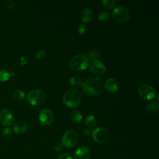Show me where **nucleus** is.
Wrapping results in <instances>:
<instances>
[{
  "instance_id": "aec40b11",
  "label": "nucleus",
  "mask_w": 159,
  "mask_h": 159,
  "mask_svg": "<svg viewBox=\"0 0 159 159\" xmlns=\"http://www.w3.org/2000/svg\"><path fill=\"white\" fill-rule=\"evenodd\" d=\"M97 123V120L96 118L93 116V115H89L86 117V120H85V124L89 128V129H92L94 128Z\"/></svg>"
},
{
  "instance_id": "c85d7f7f",
  "label": "nucleus",
  "mask_w": 159,
  "mask_h": 159,
  "mask_svg": "<svg viewBox=\"0 0 159 159\" xmlns=\"http://www.w3.org/2000/svg\"><path fill=\"white\" fill-rule=\"evenodd\" d=\"M62 148H63V145L61 143H57L54 146V149L57 152L60 151L62 149Z\"/></svg>"
},
{
  "instance_id": "393cba45",
  "label": "nucleus",
  "mask_w": 159,
  "mask_h": 159,
  "mask_svg": "<svg viewBox=\"0 0 159 159\" xmlns=\"http://www.w3.org/2000/svg\"><path fill=\"white\" fill-rule=\"evenodd\" d=\"M2 134L4 138L9 139L10 137H11V136L12 135V130L9 128L5 127L4 129H3V130L2 131Z\"/></svg>"
},
{
  "instance_id": "c756f323",
  "label": "nucleus",
  "mask_w": 159,
  "mask_h": 159,
  "mask_svg": "<svg viewBox=\"0 0 159 159\" xmlns=\"http://www.w3.org/2000/svg\"><path fill=\"white\" fill-rule=\"evenodd\" d=\"M83 134L84 135L86 136H89L90 135V134H91V132L90 130L89 129H85L84 130H83Z\"/></svg>"
},
{
  "instance_id": "b1692460",
  "label": "nucleus",
  "mask_w": 159,
  "mask_h": 159,
  "mask_svg": "<svg viewBox=\"0 0 159 159\" xmlns=\"http://www.w3.org/2000/svg\"><path fill=\"white\" fill-rule=\"evenodd\" d=\"M110 17V14L109 12H106V11H102V12H101L99 14H98V19L100 20V21H106L109 19Z\"/></svg>"
},
{
  "instance_id": "6ab92c4d",
  "label": "nucleus",
  "mask_w": 159,
  "mask_h": 159,
  "mask_svg": "<svg viewBox=\"0 0 159 159\" xmlns=\"http://www.w3.org/2000/svg\"><path fill=\"white\" fill-rule=\"evenodd\" d=\"M70 117H71V119L74 122L78 123L81 121L83 116H82L81 112L80 111H78L77 109H75V110L72 111V112H71Z\"/></svg>"
},
{
  "instance_id": "dca6fc26",
  "label": "nucleus",
  "mask_w": 159,
  "mask_h": 159,
  "mask_svg": "<svg viewBox=\"0 0 159 159\" xmlns=\"http://www.w3.org/2000/svg\"><path fill=\"white\" fill-rule=\"evenodd\" d=\"M147 111L151 114H155L159 111V103L156 101H151L146 106Z\"/></svg>"
},
{
  "instance_id": "20e7f679",
  "label": "nucleus",
  "mask_w": 159,
  "mask_h": 159,
  "mask_svg": "<svg viewBox=\"0 0 159 159\" xmlns=\"http://www.w3.org/2000/svg\"><path fill=\"white\" fill-rule=\"evenodd\" d=\"M46 98L45 93L41 89H34L27 94V101L32 106H38L43 102Z\"/></svg>"
},
{
  "instance_id": "f257e3e1",
  "label": "nucleus",
  "mask_w": 159,
  "mask_h": 159,
  "mask_svg": "<svg viewBox=\"0 0 159 159\" xmlns=\"http://www.w3.org/2000/svg\"><path fill=\"white\" fill-rule=\"evenodd\" d=\"M84 93L89 96H96L100 95L104 91V83L103 81L96 76L88 78L83 84Z\"/></svg>"
},
{
  "instance_id": "39448f33",
  "label": "nucleus",
  "mask_w": 159,
  "mask_h": 159,
  "mask_svg": "<svg viewBox=\"0 0 159 159\" xmlns=\"http://www.w3.org/2000/svg\"><path fill=\"white\" fill-rule=\"evenodd\" d=\"M78 135L74 130H67L63 135L61 139V144L67 148L74 147L78 141Z\"/></svg>"
},
{
  "instance_id": "412c9836",
  "label": "nucleus",
  "mask_w": 159,
  "mask_h": 159,
  "mask_svg": "<svg viewBox=\"0 0 159 159\" xmlns=\"http://www.w3.org/2000/svg\"><path fill=\"white\" fill-rule=\"evenodd\" d=\"M12 98L16 99V100H18V101H20L22 100L24 98L25 96V94L24 93V91H22L20 89H16L14 90L12 92Z\"/></svg>"
},
{
  "instance_id": "ddd939ff",
  "label": "nucleus",
  "mask_w": 159,
  "mask_h": 159,
  "mask_svg": "<svg viewBox=\"0 0 159 159\" xmlns=\"http://www.w3.org/2000/svg\"><path fill=\"white\" fill-rule=\"evenodd\" d=\"M104 88L109 93H116L119 88L118 81L115 78H109L104 83Z\"/></svg>"
},
{
  "instance_id": "a878e982",
  "label": "nucleus",
  "mask_w": 159,
  "mask_h": 159,
  "mask_svg": "<svg viewBox=\"0 0 159 159\" xmlns=\"http://www.w3.org/2000/svg\"><path fill=\"white\" fill-rule=\"evenodd\" d=\"M87 31V27L82 24H80L78 27V32L81 35H83V34H84L86 33V32Z\"/></svg>"
},
{
  "instance_id": "2eb2a0df",
  "label": "nucleus",
  "mask_w": 159,
  "mask_h": 159,
  "mask_svg": "<svg viewBox=\"0 0 159 159\" xmlns=\"http://www.w3.org/2000/svg\"><path fill=\"white\" fill-rule=\"evenodd\" d=\"M93 18V12L89 8H86L82 11L80 14V19L83 23L90 22Z\"/></svg>"
},
{
  "instance_id": "a211bd4d",
  "label": "nucleus",
  "mask_w": 159,
  "mask_h": 159,
  "mask_svg": "<svg viewBox=\"0 0 159 159\" xmlns=\"http://www.w3.org/2000/svg\"><path fill=\"white\" fill-rule=\"evenodd\" d=\"M86 57L88 59L92 60V61L95 60H99L101 58V53L97 49H92L88 52Z\"/></svg>"
},
{
  "instance_id": "f8f14e48",
  "label": "nucleus",
  "mask_w": 159,
  "mask_h": 159,
  "mask_svg": "<svg viewBox=\"0 0 159 159\" xmlns=\"http://www.w3.org/2000/svg\"><path fill=\"white\" fill-rule=\"evenodd\" d=\"M91 156V151L87 147L82 146L76 150L74 153L75 159H89Z\"/></svg>"
},
{
  "instance_id": "6e6552de",
  "label": "nucleus",
  "mask_w": 159,
  "mask_h": 159,
  "mask_svg": "<svg viewBox=\"0 0 159 159\" xmlns=\"http://www.w3.org/2000/svg\"><path fill=\"white\" fill-rule=\"evenodd\" d=\"M138 93L142 99L145 100L152 99L156 94L154 88L148 84L140 85L138 89Z\"/></svg>"
},
{
  "instance_id": "4468645a",
  "label": "nucleus",
  "mask_w": 159,
  "mask_h": 159,
  "mask_svg": "<svg viewBox=\"0 0 159 159\" xmlns=\"http://www.w3.org/2000/svg\"><path fill=\"white\" fill-rule=\"evenodd\" d=\"M28 129V124L24 121H18L16 122L12 127L13 131L16 134L20 135L24 134Z\"/></svg>"
},
{
  "instance_id": "0eeeda50",
  "label": "nucleus",
  "mask_w": 159,
  "mask_h": 159,
  "mask_svg": "<svg viewBox=\"0 0 159 159\" xmlns=\"http://www.w3.org/2000/svg\"><path fill=\"white\" fill-rule=\"evenodd\" d=\"M112 16L115 20L119 22H125L129 19L130 14L125 7L119 6L112 11Z\"/></svg>"
},
{
  "instance_id": "7ed1b4c3",
  "label": "nucleus",
  "mask_w": 159,
  "mask_h": 159,
  "mask_svg": "<svg viewBox=\"0 0 159 159\" xmlns=\"http://www.w3.org/2000/svg\"><path fill=\"white\" fill-rule=\"evenodd\" d=\"M89 65V59L83 54H78L73 57L69 61L68 66L70 69L75 71H83L86 70Z\"/></svg>"
},
{
  "instance_id": "f3484780",
  "label": "nucleus",
  "mask_w": 159,
  "mask_h": 159,
  "mask_svg": "<svg viewBox=\"0 0 159 159\" xmlns=\"http://www.w3.org/2000/svg\"><path fill=\"white\" fill-rule=\"evenodd\" d=\"M69 83L74 88H80L83 86V81L78 76H73L70 79Z\"/></svg>"
},
{
  "instance_id": "f03ea898",
  "label": "nucleus",
  "mask_w": 159,
  "mask_h": 159,
  "mask_svg": "<svg viewBox=\"0 0 159 159\" xmlns=\"http://www.w3.org/2000/svg\"><path fill=\"white\" fill-rule=\"evenodd\" d=\"M81 101L80 92L75 89H67L63 94V101L68 107L74 108L77 107Z\"/></svg>"
},
{
  "instance_id": "4be33fe9",
  "label": "nucleus",
  "mask_w": 159,
  "mask_h": 159,
  "mask_svg": "<svg viewBox=\"0 0 159 159\" xmlns=\"http://www.w3.org/2000/svg\"><path fill=\"white\" fill-rule=\"evenodd\" d=\"M11 76H12L11 73L7 72L6 70H0V81L5 82L7 81Z\"/></svg>"
},
{
  "instance_id": "bb28decb",
  "label": "nucleus",
  "mask_w": 159,
  "mask_h": 159,
  "mask_svg": "<svg viewBox=\"0 0 159 159\" xmlns=\"http://www.w3.org/2000/svg\"><path fill=\"white\" fill-rule=\"evenodd\" d=\"M45 55V51L44 50H39L35 55V58H41L44 57Z\"/></svg>"
},
{
  "instance_id": "9d476101",
  "label": "nucleus",
  "mask_w": 159,
  "mask_h": 159,
  "mask_svg": "<svg viewBox=\"0 0 159 159\" xmlns=\"http://www.w3.org/2000/svg\"><path fill=\"white\" fill-rule=\"evenodd\" d=\"M14 120V114L8 109H2L0 112V122L4 126H10Z\"/></svg>"
},
{
  "instance_id": "cd10ccee",
  "label": "nucleus",
  "mask_w": 159,
  "mask_h": 159,
  "mask_svg": "<svg viewBox=\"0 0 159 159\" xmlns=\"http://www.w3.org/2000/svg\"><path fill=\"white\" fill-rule=\"evenodd\" d=\"M57 159H73V157L68 153H63L60 155Z\"/></svg>"
},
{
  "instance_id": "5701e85b",
  "label": "nucleus",
  "mask_w": 159,
  "mask_h": 159,
  "mask_svg": "<svg viewBox=\"0 0 159 159\" xmlns=\"http://www.w3.org/2000/svg\"><path fill=\"white\" fill-rule=\"evenodd\" d=\"M103 6L106 9H112L115 6V1L114 0H102L101 1Z\"/></svg>"
},
{
  "instance_id": "7c9ffc66",
  "label": "nucleus",
  "mask_w": 159,
  "mask_h": 159,
  "mask_svg": "<svg viewBox=\"0 0 159 159\" xmlns=\"http://www.w3.org/2000/svg\"><path fill=\"white\" fill-rule=\"evenodd\" d=\"M9 2H10L11 4H8V7H9V8L10 9H13L14 8V7H15V4H14V2L13 1H9Z\"/></svg>"
},
{
  "instance_id": "9b49d317",
  "label": "nucleus",
  "mask_w": 159,
  "mask_h": 159,
  "mask_svg": "<svg viewBox=\"0 0 159 159\" xmlns=\"http://www.w3.org/2000/svg\"><path fill=\"white\" fill-rule=\"evenodd\" d=\"M90 70L93 73L96 75H102L106 71V68L104 63L98 60H93L91 62Z\"/></svg>"
},
{
  "instance_id": "423d86ee",
  "label": "nucleus",
  "mask_w": 159,
  "mask_h": 159,
  "mask_svg": "<svg viewBox=\"0 0 159 159\" xmlns=\"http://www.w3.org/2000/svg\"><path fill=\"white\" fill-rule=\"evenodd\" d=\"M91 134L93 139L99 143H106L109 138L108 131L105 128L102 127L95 128L93 130Z\"/></svg>"
},
{
  "instance_id": "1a4fd4ad",
  "label": "nucleus",
  "mask_w": 159,
  "mask_h": 159,
  "mask_svg": "<svg viewBox=\"0 0 159 159\" xmlns=\"http://www.w3.org/2000/svg\"><path fill=\"white\" fill-rule=\"evenodd\" d=\"M39 119L42 124L44 125H49L54 120V114L51 109L45 108L40 111Z\"/></svg>"
}]
</instances>
